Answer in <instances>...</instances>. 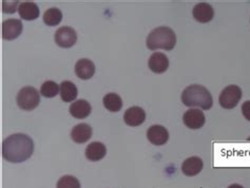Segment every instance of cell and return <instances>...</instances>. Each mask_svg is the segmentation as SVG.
Segmentation results:
<instances>
[{
  "label": "cell",
  "instance_id": "cell-7",
  "mask_svg": "<svg viewBox=\"0 0 250 188\" xmlns=\"http://www.w3.org/2000/svg\"><path fill=\"white\" fill-rule=\"evenodd\" d=\"M23 25L19 19H6L2 22V38L5 41H14L22 33Z\"/></svg>",
  "mask_w": 250,
  "mask_h": 188
},
{
  "label": "cell",
  "instance_id": "cell-25",
  "mask_svg": "<svg viewBox=\"0 0 250 188\" xmlns=\"http://www.w3.org/2000/svg\"><path fill=\"white\" fill-rule=\"evenodd\" d=\"M242 113L244 118L250 122V101H246L242 105Z\"/></svg>",
  "mask_w": 250,
  "mask_h": 188
},
{
  "label": "cell",
  "instance_id": "cell-1",
  "mask_svg": "<svg viewBox=\"0 0 250 188\" xmlns=\"http://www.w3.org/2000/svg\"><path fill=\"white\" fill-rule=\"evenodd\" d=\"M33 151L34 143L27 134H12L2 143V157L10 163H22L31 158Z\"/></svg>",
  "mask_w": 250,
  "mask_h": 188
},
{
  "label": "cell",
  "instance_id": "cell-19",
  "mask_svg": "<svg viewBox=\"0 0 250 188\" xmlns=\"http://www.w3.org/2000/svg\"><path fill=\"white\" fill-rule=\"evenodd\" d=\"M59 93L64 103H71L77 97V88L72 82L64 81L59 86Z\"/></svg>",
  "mask_w": 250,
  "mask_h": 188
},
{
  "label": "cell",
  "instance_id": "cell-20",
  "mask_svg": "<svg viewBox=\"0 0 250 188\" xmlns=\"http://www.w3.org/2000/svg\"><path fill=\"white\" fill-rule=\"evenodd\" d=\"M104 106L110 112H118L123 108L122 97L116 93H108L104 96Z\"/></svg>",
  "mask_w": 250,
  "mask_h": 188
},
{
  "label": "cell",
  "instance_id": "cell-15",
  "mask_svg": "<svg viewBox=\"0 0 250 188\" xmlns=\"http://www.w3.org/2000/svg\"><path fill=\"white\" fill-rule=\"evenodd\" d=\"M85 158L91 162L101 161L107 154V148L101 142H93L85 148Z\"/></svg>",
  "mask_w": 250,
  "mask_h": 188
},
{
  "label": "cell",
  "instance_id": "cell-11",
  "mask_svg": "<svg viewBox=\"0 0 250 188\" xmlns=\"http://www.w3.org/2000/svg\"><path fill=\"white\" fill-rule=\"evenodd\" d=\"M192 14L196 21H199L201 23H207L213 19L214 11L212 6L209 3L201 2L194 6Z\"/></svg>",
  "mask_w": 250,
  "mask_h": 188
},
{
  "label": "cell",
  "instance_id": "cell-26",
  "mask_svg": "<svg viewBox=\"0 0 250 188\" xmlns=\"http://www.w3.org/2000/svg\"><path fill=\"white\" fill-rule=\"evenodd\" d=\"M228 188H244V187L240 184H232V185H230Z\"/></svg>",
  "mask_w": 250,
  "mask_h": 188
},
{
  "label": "cell",
  "instance_id": "cell-3",
  "mask_svg": "<svg viewBox=\"0 0 250 188\" xmlns=\"http://www.w3.org/2000/svg\"><path fill=\"white\" fill-rule=\"evenodd\" d=\"M146 43L149 50L171 51L176 44V35L174 31L168 27L155 28L149 33Z\"/></svg>",
  "mask_w": 250,
  "mask_h": 188
},
{
  "label": "cell",
  "instance_id": "cell-17",
  "mask_svg": "<svg viewBox=\"0 0 250 188\" xmlns=\"http://www.w3.org/2000/svg\"><path fill=\"white\" fill-rule=\"evenodd\" d=\"M91 105L85 100H78L70 106V114L77 120L88 118L91 113Z\"/></svg>",
  "mask_w": 250,
  "mask_h": 188
},
{
  "label": "cell",
  "instance_id": "cell-21",
  "mask_svg": "<svg viewBox=\"0 0 250 188\" xmlns=\"http://www.w3.org/2000/svg\"><path fill=\"white\" fill-rule=\"evenodd\" d=\"M62 21V13L57 8H51L44 12L43 22L48 27H56Z\"/></svg>",
  "mask_w": 250,
  "mask_h": 188
},
{
  "label": "cell",
  "instance_id": "cell-9",
  "mask_svg": "<svg viewBox=\"0 0 250 188\" xmlns=\"http://www.w3.org/2000/svg\"><path fill=\"white\" fill-rule=\"evenodd\" d=\"M147 139L151 144L155 146L165 145L169 140V133L167 129L161 125L151 126L147 131Z\"/></svg>",
  "mask_w": 250,
  "mask_h": 188
},
{
  "label": "cell",
  "instance_id": "cell-13",
  "mask_svg": "<svg viewBox=\"0 0 250 188\" xmlns=\"http://www.w3.org/2000/svg\"><path fill=\"white\" fill-rule=\"evenodd\" d=\"M75 73L81 80H90L95 73V64L87 58H82L75 64Z\"/></svg>",
  "mask_w": 250,
  "mask_h": 188
},
{
  "label": "cell",
  "instance_id": "cell-18",
  "mask_svg": "<svg viewBox=\"0 0 250 188\" xmlns=\"http://www.w3.org/2000/svg\"><path fill=\"white\" fill-rule=\"evenodd\" d=\"M18 13L24 21H35L39 17L41 11H39L38 5L35 2L25 1L21 2L18 6Z\"/></svg>",
  "mask_w": 250,
  "mask_h": 188
},
{
  "label": "cell",
  "instance_id": "cell-8",
  "mask_svg": "<svg viewBox=\"0 0 250 188\" xmlns=\"http://www.w3.org/2000/svg\"><path fill=\"white\" fill-rule=\"evenodd\" d=\"M183 122L189 129H200L205 125L206 118L200 109H189L183 116Z\"/></svg>",
  "mask_w": 250,
  "mask_h": 188
},
{
  "label": "cell",
  "instance_id": "cell-10",
  "mask_svg": "<svg viewBox=\"0 0 250 188\" xmlns=\"http://www.w3.org/2000/svg\"><path fill=\"white\" fill-rule=\"evenodd\" d=\"M146 120V112L139 106H133L129 108L124 114V121L128 126L137 127L142 125Z\"/></svg>",
  "mask_w": 250,
  "mask_h": 188
},
{
  "label": "cell",
  "instance_id": "cell-23",
  "mask_svg": "<svg viewBox=\"0 0 250 188\" xmlns=\"http://www.w3.org/2000/svg\"><path fill=\"white\" fill-rule=\"evenodd\" d=\"M56 188H81V183L73 176H63L58 180Z\"/></svg>",
  "mask_w": 250,
  "mask_h": 188
},
{
  "label": "cell",
  "instance_id": "cell-14",
  "mask_svg": "<svg viewBox=\"0 0 250 188\" xmlns=\"http://www.w3.org/2000/svg\"><path fill=\"white\" fill-rule=\"evenodd\" d=\"M204 167L203 160L199 157H191L188 158L182 165V171L187 177H193L199 174Z\"/></svg>",
  "mask_w": 250,
  "mask_h": 188
},
{
  "label": "cell",
  "instance_id": "cell-16",
  "mask_svg": "<svg viewBox=\"0 0 250 188\" xmlns=\"http://www.w3.org/2000/svg\"><path fill=\"white\" fill-rule=\"evenodd\" d=\"M92 137V128L90 125L82 124L76 125L71 131V139L73 140L77 144H83V143L88 142Z\"/></svg>",
  "mask_w": 250,
  "mask_h": 188
},
{
  "label": "cell",
  "instance_id": "cell-22",
  "mask_svg": "<svg viewBox=\"0 0 250 188\" xmlns=\"http://www.w3.org/2000/svg\"><path fill=\"white\" fill-rule=\"evenodd\" d=\"M59 86L53 81L44 82L41 88V94L47 99H52L58 94Z\"/></svg>",
  "mask_w": 250,
  "mask_h": 188
},
{
  "label": "cell",
  "instance_id": "cell-12",
  "mask_svg": "<svg viewBox=\"0 0 250 188\" xmlns=\"http://www.w3.org/2000/svg\"><path fill=\"white\" fill-rule=\"evenodd\" d=\"M149 69L156 74H162L166 72L169 67V60L164 53H153L150 56L148 62Z\"/></svg>",
  "mask_w": 250,
  "mask_h": 188
},
{
  "label": "cell",
  "instance_id": "cell-2",
  "mask_svg": "<svg viewBox=\"0 0 250 188\" xmlns=\"http://www.w3.org/2000/svg\"><path fill=\"white\" fill-rule=\"evenodd\" d=\"M182 102L189 108H200L209 110L213 105L212 95L208 89L200 85H191L187 87L182 93Z\"/></svg>",
  "mask_w": 250,
  "mask_h": 188
},
{
  "label": "cell",
  "instance_id": "cell-6",
  "mask_svg": "<svg viewBox=\"0 0 250 188\" xmlns=\"http://www.w3.org/2000/svg\"><path fill=\"white\" fill-rule=\"evenodd\" d=\"M77 42V34L73 28H59L55 33V42L58 47L68 49L73 47Z\"/></svg>",
  "mask_w": 250,
  "mask_h": 188
},
{
  "label": "cell",
  "instance_id": "cell-4",
  "mask_svg": "<svg viewBox=\"0 0 250 188\" xmlns=\"http://www.w3.org/2000/svg\"><path fill=\"white\" fill-rule=\"evenodd\" d=\"M41 103V95L34 87H24L17 94V104L24 111H32Z\"/></svg>",
  "mask_w": 250,
  "mask_h": 188
},
{
  "label": "cell",
  "instance_id": "cell-5",
  "mask_svg": "<svg viewBox=\"0 0 250 188\" xmlns=\"http://www.w3.org/2000/svg\"><path fill=\"white\" fill-rule=\"evenodd\" d=\"M242 99V89L235 85H230L223 90L219 97L220 105L224 109H233Z\"/></svg>",
  "mask_w": 250,
  "mask_h": 188
},
{
  "label": "cell",
  "instance_id": "cell-24",
  "mask_svg": "<svg viewBox=\"0 0 250 188\" xmlns=\"http://www.w3.org/2000/svg\"><path fill=\"white\" fill-rule=\"evenodd\" d=\"M19 4V1H2V11L6 14H13L17 10V6Z\"/></svg>",
  "mask_w": 250,
  "mask_h": 188
}]
</instances>
